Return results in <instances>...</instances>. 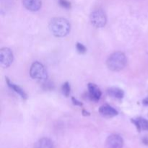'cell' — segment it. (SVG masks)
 Instances as JSON below:
<instances>
[{
    "label": "cell",
    "mask_w": 148,
    "mask_h": 148,
    "mask_svg": "<svg viewBox=\"0 0 148 148\" xmlns=\"http://www.w3.org/2000/svg\"><path fill=\"white\" fill-rule=\"evenodd\" d=\"M90 19L92 25L97 28L103 27L107 23L106 14L101 9H98L92 12L90 16Z\"/></svg>",
    "instance_id": "cell-4"
},
{
    "label": "cell",
    "mask_w": 148,
    "mask_h": 148,
    "mask_svg": "<svg viewBox=\"0 0 148 148\" xmlns=\"http://www.w3.org/2000/svg\"><path fill=\"white\" fill-rule=\"evenodd\" d=\"M13 53L9 48H3L0 50V65L3 68H8L13 62Z\"/></svg>",
    "instance_id": "cell-5"
},
{
    "label": "cell",
    "mask_w": 148,
    "mask_h": 148,
    "mask_svg": "<svg viewBox=\"0 0 148 148\" xmlns=\"http://www.w3.org/2000/svg\"><path fill=\"white\" fill-rule=\"evenodd\" d=\"M99 112L101 115L106 117H114L119 114V112L115 108L107 104L100 107Z\"/></svg>",
    "instance_id": "cell-9"
},
{
    "label": "cell",
    "mask_w": 148,
    "mask_h": 148,
    "mask_svg": "<svg viewBox=\"0 0 148 148\" xmlns=\"http://www.w3.org/2000/svg\"><path fill=\"white\" fill-rule=\"evenodd\" d=\"M62 93H63L64 95H65L66 97H68L70 94L71 92V87L70 85L68 82H64V83L62 85Z\"/></svg>",
    "instance_id": "cell-14"
},
{
    "label": "cell",
    "mask_w": 148,
    "mask_h": 148,
    "mask_svg": "<svg viewBox=\"0 0 148 148\" xmlns=\"http://www.w3.org/2000/svg\"><path fill=\"white\" fill-rule=\"evenodd\" d=\"M127 56L123 52L116 51L110 55L106 62L108 69L114 72H119L125 67L127 64Z\"/></svg>",
    "instance_id": "cell-2"
},
{
    "label": "cell",
    "mask_w": 148,
    "mask_h": 148,
    "mask_svg": "<svg viewBox=\"0 0 148 148\" xmlns=\"http://www.w3.org/2000/svg\"><path fill=\"white\" fill-rule=\"evenodd\" d=\"M59 4L61 7L64 9H67V10L70 9L71 7H72L71 3L67 0H59Z\"/></svg>",
    "instance_id": "cell-15"
},
{
    "label": "cell",
    "mask_w": 148,
    "mask_h": 148,
    "mask_svg": "<svg viewBox=\"0 0 148 148\" xmlns=\"http://www.w3.org/2000/svg\"><path fill=\"white\" fill-rule=\"evenodd\" d=\"M54 86H53V83H51V82H47V80H46L44 82V84H43V88L44 90H53Z\"/></svg>",
    "instance_id": "cell-17"
},
{
    "label": "cell",
    "mask_w": 148,
    "mask_h": 148,
    "mask_svg": "<svg viewBox=\"0 0 148 148\" xmlns=\"http://www.w3.org/2000/svg\"><path fill=\"white\" fill-rule=\"evenodd\" d=\"M131 121L135 125L137 131L139 132L144 130V131H148V121L144 118H137L136 119H131Z\"/></svg>",
    "instance_id": "cell-10"
},
{
    "label": "cell",
    "mask_w": 148,
    "mask_h": 148,
    "mask_svg": "<svg viewBox=\"0 0 148 148\" xmlns=\"http://www.w3.org/2000/svg\"><path fill=\"white\" fill-rule=\"evenodd\" d=\"M88 88L89 91V98L93 101H99L102 95V92L98 86L94 83H89Z\"/></svg>",
    "instance_id": "cell-7"
},
{
    "label": "cell",
    "mask_w": 148,
    "mask_h": 148,
    "mask_svg": "<svg viewBox=\"0 0 148 148\" xmlns=\"http://www.w3.org/2000/svg\"><path fill=\"white\" fill-rule=\"evenodd\" d=\"M107 92H108V95L114 98H117V99H121L124 98V92L121 89L119 88H110L107 90Z\"/></svg>",
    "instance_id": "cell-13"
},
{
    "label": "cell",
    "mask_w": 148,
    "mask_h": 148,
    "mask_svg": "<svg viewBox=\"0 0 148 148\" xmlns=\"http://www.w3.org/2000/svg\"><path fill=\"white\" fill-rule=\"evenodd\" d=\"M106 145L107 148H123L124 140L119 134H111L107 138Z\"/></svg>",
    "instance_id": "cell-6"
},
{
    "label": "cell",
    "mask_w": 148,
    "mask_h": 148,
    "mask_svg": "<svg viewBox=\"0 0 148 148\" xmlns=\"http://www.w3.org/2000/svg\"><path fill=\"white\" fill-rule=\"evenodd\" d=\"M143 142L145 145H148V137H145V138H143Z\"/></svg>",
    "instance_id": "cell-20"
},
{
    "label": "cell",
    "mask_w": 148,
    "mask_h": 148,
    "mask_svg": "<svg viewBox=\"0 0 148 148\" xmlns=\"http://www.w3.org/2000/svg\"><path fill=\"white\" fill-rule=\"evenodd\" d=\"M82 114H83V116H90V113L88 112V111H86L85 110H83L82 111Z\"/></svg>",
    "instance_id": "cell-21"
},
{
    "label": "cell",
    "mask_w": 148,
    "mask_h": 148,
    "mask_svg": "<svg viewBox=\"0 0 148 148\" xmlns=\"http://www.w3.org/2000/svg\"><path fill=\"white\" fill-rule=\"evenodd\" d=\"M23 4L27 10L32 12L38 11L41 7V0H23Z\"/></svg>",
    "instance_id": "cell-8"
},
{
    "label": "cell",
    "mask_w": 148,
    "mask_h": 148,
    "mask_svg": "<svg viewBox=\"0 0 148 148\" xmlns=\"http://www.w3.org/2000/svg\"><path fill=\"white\" fill-rule=\"evenodd\" d=\"M143 103L145 106H148V97L147 98H145V99L143 100Z\"/></svg>",
    "instance_id": "cell-19"
},
{
    "label": "cell",
    "mask_w": 148,
    "mask_h": 148,
    "mask_svg": "<svg viewBox=\"0 0 148 148\" xmlns=\"http://www.w3.org/2000/svg\"><path fill=\"white\" fill-rule=\"evenodd\" d=\"M72 103H73L74 105L77 106H82V103H81L80 101H78L77 99H76V98H72Z\"/></svg>",
    "instance_id": "cell-18"
},
{
    "label": "cell",
    "mask_w": 148,
    "mask_h": 148,
    "mask_svg": "<svg viewBox=\"0 0 148 148\" xmlns=\"http://www.w3.org/2000/svg\"><path fill=\"white\" fill-rule=\"evenodd\" d=\"M76 49L79 53H85L87 51L86 47L80 43H77Z\"/></svg>",
    "instance_id": "cell-16"
},
{
    "label": "cell",
    "mask_w": 148,
    "mask_h": 148,
    "mask_svg": "<svg viewBox=\"0 0 148 148\" xmlns=\"http://www.w3.org/2000/svg\"><path fill=\"white\" fill-rule=\"evenodd\" d=\"M30 75L33 79L45 82L48 79V73L46 67L39 62H35L32 64L30 69Z\"/></svg>",
    "instance_id": "cell-3"
},
{
    "label": "cell",
    "mask_w": 148,
    "mask_h": 148,
    "mask_svg": "<svg viewBox=\"0 0 148 148\" xmlns=\"http://www.w3.org/2000/svg\"><path fill=\"white\" fill-rule=\"evenodd\" d=\"M71 25L67 20L63 17H54L49 23V29L56 37H64L70 32Z\"/></svg>",
    "instance_id": "cell-1"
},
{
    "label": "cell",
    "mask_w": 148,
    "mask_h": 148,
    "mask_svg": "<svg viewBox=\"0 0 148 148\" xmlns=\"http://www.w3.org/2000/svg\"><path fill=\"white\" fill-rule=\"evenodd\" d=\"M34 148H53V143L50 139L43 137L36 142Z\"/></svg>",
    "instance_id": "cell-12"
},
{
    "label": "cell",
    "mask_w": 148,
    "mask_h": 148,
    "mask_svg": "<svg viewBox=\"0 0 148 148\" xmlns=\"http://www.w3.org/2000/svg\"><path fill=\"white\" fill-rule=\"evenodd\" d=\"M6 82H7V85H8L12 90H13L16 93L18 94L23 99H27V94L25 93V92L19 85H15V84H14L13 82H12L10 80V79L7 77H6Z\"/></svg>",
    "instance_id": "cell-11"
}]
</instances>
